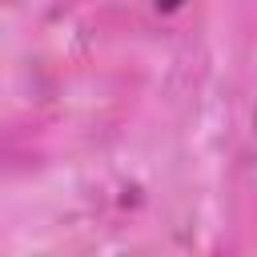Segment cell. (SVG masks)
<instances>
[{
    "instance_id": "cell-1",
    "label": "cell",
    "mask_w": 257,
    "mask_h": 257,
    "mask_svg": "<svg viewBox=\"0 0 257 257\" xmlns=\"http://www.w3.org/2000/svg\"><path fill=\"white\" fill-rule=\"evenodd\" d=\"M189 0H153V8L161 12V16H173V12H181Z\"/></svg>"
}]
</instances>
